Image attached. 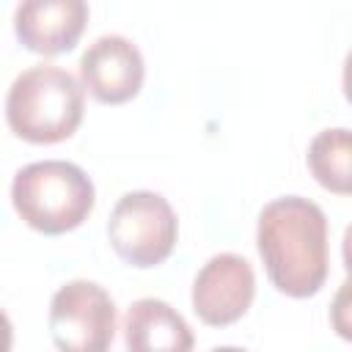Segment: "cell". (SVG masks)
I'll use <instances>...</instances> for the list:
<instances>
[{"label": "cell", "mask_w": 352, "mask_h": 352, "mask_svg": "<svg viewBox=\"0 0 352 352\" xmlns=\"http://www.w3.org/2000/svg\"><path fill=\"white\" fill-rule=\"evenodd\" d=\"M256 245L272 286L294 300L314 297L327 280V217L302 195H283L258 212Z\"/></svg>", "instance_id": "6da1fadb"}, {"label": "cell", "mask_w": 352, "mask_h": 352, "mask_svg": "<svg viewBox=\"0 0 352 352\" xmlns=\"http://www.w3.org/2000/svg\"><path fill=\"white\" fill-rule=\"evenodd\" d=\"M85 94L77 77L55 63H38L16 74L6 96V121L28 143H60L82 121Z\"/></svg>", "instance_id": "7a4b0ae2"}, {"label": "cell", "mask_w": 352, "mask_h": 352, "mask_svg": "<svg viewBox=\"0 0 352 352\" xmlns=\"http://www.w3.org/2000/svg\"><path fill=\"white\" fill-rule=\"evenodd\" d=\"M11 204L30 228L58 236L88 220L96 204V190L80 165L41 160L16 170L11 182Z\"/></svg>", "instance_id": "3957f363"}, {"label": "cell", "mask_w": 352, "mask_h": 352, "mask_svg": "<svg viewBox=\"0 0 352 352\" xmlns=\"http://www.w3.org/2000/svg\"><path fill=\"white\" fill-rule=\"evenodd\" d=\"M179 220L168 198L151 190L124 192L107 220V239L129 267H157L176 245Z\"/></svg>", "instance_id": "277c9868"}, {"label": "cell", "mask_w": 352, "mask_h": 352, "mask_svg": "<svg viewBox=\"0 0 352 352\" xmlns=\"http://www.w3.org/2000/svg\"><path fill=\"white\" fill-rule=\"evenodd\" d=\"M47 322L58 349L102 352L116 338V302L94 280H69L52 294Z\"/></svg>", "instance_id": "5b68a950"}, {"label": "cell", "mask_w": 352, "mask_h": 352, "mask_svg": "<svg viewBox=\"0 0 352 352\" xmlns=\"http://www.w3.org/2000/svg\"><path fill=\"white\" fill-rule=\"evenodd\" d=\"M256 297V275L236 253L212 256L192 280V311L209 327H228L242 319Z\"/></svg>", "instance_id": "8992f818"}, {"label": "cell", "mask_w": 352, "mask_h": 352, "mask_svg": "<svg viewBox=\"0 0 352 352\" xmlns=\"http://www.w3.org/2000/svg\"><path fill=\"white\" fill-rule=\"evenodd\" d=\"M80 77L91 96L102 104H124L143 88L146 63L135 41L126 36H99L80 58Z\"/></svg>", "instance_id": "52a82bcc"}, {"label": "cell", "mask_w": 352, "mask_h": 352, "mask_svg": "<svg viewBox=\"0 0 352 352\" xmlns=\"http://www.w3.org/2000/svg\"><path fill=\"white\" fill-rule=\"evenodd\" d=\"M85 25V0H19L14 11L16 38L25 50L38 55H60L74 50Z\"/></svg>", "instance_id": "ba28073f"}, {"label": "cell", "mask_w": 352, "mask_h": 352, "mask_svg": "<svg viewBox=\"0 0 352 352\" xmlns=\"http://www.w3.org/2000/svg\"><path fill=\"white\" fill-rule=\"evenodd\" d=\"M124 344L132 352H187L195 338L184 316L165 300H135L124 316Z\"/></svg>", "instance_id": "9c48e42d"}, {"label": "cell", "mask_w": 352, "mask_h": 352, "mask_svg": "<svg viewBox=\"0 0 352 352\" xmlns=\"http://www.w3.org/2000/svg\"><path fill=\"white\" fill-rule=\"evenodd\" d=\"M311 176L336 195H352V129H322L308 146Z\"/></svg>", "instance_id": "30bf717a"}, {"label": "cell", "mask_w": 352, "mask_h": 352, "mask_svg": "<svg viewBox=\"0 0 352 352\" xmlns=\"http://www.w3.org/2000/svg\"><path fill=\"white\" fill-rule=\"evenodd\" d=\"M330 327L344 341H352V278L349 275L338 286V292L330 302Z\"/></svg>", "instance_id": "8fae6325"}, {"label": "cell", "mask_w": 352, "mask_h": 352, "mask_svg": "<svg viewBox=\"0 0 352 352\" xmlns=\"http://www.w3.org/2000/svg\"><path fill=\"white\" fill-rule=\"evenodd\" d=\"M341 256H344L346 275L352 278V223H349V226H346V231H344V239H341Z\"/></svg>", "instance_id": "7c38bea8"}, {"label": "cell", "mask_w": 352, "mask_h": 352, "mask_svg": "<svg viewBox=\"0 0 352 352\" xmlns=\"http://www.w3.org/2000/svg\"><path fill=\"white\" fill-rule=\"evenodd\" d=\"M341 85H344V96H346V102L352 104V50L346 52V58H344V74H341Z\"/></svg>", "instance_id": "4fadbf2b"}]
</instances>
